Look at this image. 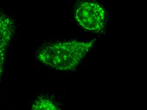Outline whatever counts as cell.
I'll return each instance as SVG.
<instances>
[{"label": "cell", "instance_id": "3", "mask_svg": "<svg viewBox=\"0 0 147 110\" xmlns=\"http://www.w3.org/2000/svg\"><path fill=\"white\" fill-rule=\"evenodd\" d=\"M12 20L5 14L0 16V81L3 72L6 52L15 31Z\"/></svg>", "mask_w": 147, "mask_h": 110}, {"label": "cell", "instance_id": "2", "mask_svg": "<svg viewBox=\"0 0 147 110\" xmlns=\"http://www.w3.org/2000/svg\"><path fill=\"white\" fill-rule=\"evenodd\" d=\"M74 16L79 25L85 30L98 33L105 28L106 12L100 3L93 1L80 3L75 9Z\"/></svg>", "mask_w": 147, "mask_h": 110}, {"label": "cell", "instance_id": "4", "mask_svg": "<svg viewBox=\"0 0 147 110\" xmlns=\"http://www.w3.org/2000/svg\"><path fill=\"white\" fill-rule=\"evenodd\" d=\"M33 110H58L51 101L45 98H40L34 103Z\"/></svg>", "mask_w": 147, "mask_h": 110}, {"label": "cell", "instance_id": "1", "mask_svg": "<svg viewBox=\"0 0 147 110\" xmlns=\"http://www.w3.org/2000/svg\"><path fill=\"white\" fill-rule=\"evenodd\" d=\"M95 42L94 39L51 43L38 50L37 57L39 61L52 68L62 71H72L81 63Z\"/></svg>", "mask_w": 147, "mask_h": 110}]
</instances>
